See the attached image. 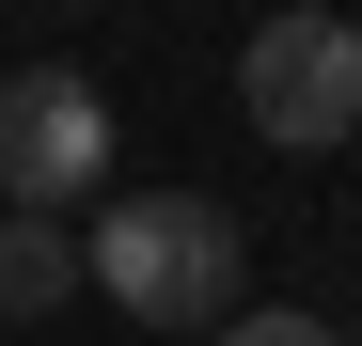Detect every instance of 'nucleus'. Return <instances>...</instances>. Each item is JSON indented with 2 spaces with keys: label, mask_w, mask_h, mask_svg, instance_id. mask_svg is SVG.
<instances>
[{
  "label": "nucleus",
  "mask_w": 362,
  "mask_h": 346,
  "mask_svg": "<svg viewBox=\"0 0 362 346\" xmlns=\"http://www.w3.org/2000/svg\"><path fill=\"white\" fill-rule=\"evenodd\" d=\"M346 32H362V16H346Z\"/></svg>",
  "instance_id": "6"
},
{
  "label": "nucleus",
  "mask_w": 362,
  "mask_h": 346,
  "mask_svg": "<svg viewBox=\"0 0 362 346\" xmlns=\"http://www.w3.org/2000/svg\"><path fill=\"white\" fill-rule=\"evenodd\" d=\"M64 299H79V237L32 220V205H0V330H16V315H64Z\"/></svg>",
  "instance_id": "4"
},
{
  "label": "nucleus",
  "mask_w": 362,
  "mask_h": 346,
  "mask_svg": "<svg viewBox=\"0 0 362 346\" xmlns=\"http://www.w3.org/2000/svg\"><path fill=\"white\" fill-rule=\"evenodd\" d=\"M236 110H252V142H284V157L362 142V32L331 16V0L252 16V32H236Z\"/></svg>",
  "instance_id": "2"
},
{
  "label": "nucleus",
  "mask_w": 362,
  "mask_h": 346,
  "mask_svg": "<svg viewBox=\"0 0 362 346\" xmlns=\"http://www.w3.org/2000/svg\"><path fill=\"white\" fill-rule=\"evenodd\" d=\"M79 283H110V315H142V330H221L236 315V205L110 189L95 237H79Z\"/></svg>",
  "instance_id": "1"
},
{
  "label": "nucleus",
  "mask_w": 362,
  "mask_h": 346,
  "mask_svg": "<svg viewBox=\"0 0 362 346\" xmlns=\"http://www.w3.org/2000/svg\"><path fill=\"white\" fill-rule=\"evenodd\" d=\"M95 189H110V95L79 64H16V79H0V205L64 220Z\"/></svg>",
  "instance_id": "3"
},
{
  "label": "nucleus",
  "mask_w": 362,
  "mask_h": 346,
  "mask_svg": "<svg viewBox=\"0 0 362 346\" xmlns=\"http://www.w3.org/2000/svg\"><path fill=\"white\" fill-rule=\"evenodd\" d=\"M221 346H346V330H331V315H299V299H236Z\"/></svg>",
  "instance_id": "5"
}]
</instances>
